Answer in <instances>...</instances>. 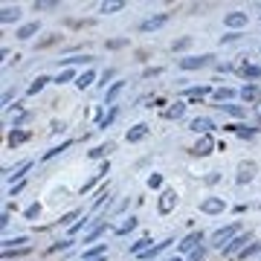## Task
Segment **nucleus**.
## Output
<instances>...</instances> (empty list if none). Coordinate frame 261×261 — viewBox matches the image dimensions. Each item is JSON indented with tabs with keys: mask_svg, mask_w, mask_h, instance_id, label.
Returning a JSON list of instances; mask_svg holds the SVG:
<instances>
[{
	"mask_svg": "<svg viewBox=\"0 0 261 261\" xmlns=\"http://www.w3.org/2000/svg\"><path fill=\"white\" fill-rule=\"evenodd\" d=\"M189 44H192V38H180V41H174V50L180 52V50H186Z\"/></svg>",
	"mask_w": 261,
	"mask_h": 261,
	"instance_id": "obj_49",
	"label": "nucleus"
},
{
	"mask_svg": "<svg viewBox=\"0 0 261 261\" xmlns=\"http://www.w3.org/2000/svg\"><path fill=\"white\" fill-rule=\"evenodd\" d=\"M70 244H73V241H55V244L50 247V253H61V250H67V247H70Z\"/></svg>",
	"mask_w": 261,
	"mask_h": 261,
	"instance_id": "obj_47",
	"label": "nucleus"
},
{
	"mask_svg": "<svg viewBox=\"0 0 261 261\" xmlns=\"http://www.w3.org/2000/svg\"><path fill=\"white\" fill-rule=\"evenodd\" d=\"M227 209V200L224 197H203V203H200V212L203 215H221Z\"/></svg>",
	"mask_w": 261,
	"mask_h": 261,
	"instance_id": "obj_7",
	"label": "nucleus"
},
{
	"mask_svg": "<svg viewBox=\"0 0 261 261\" xmlns=\"http://www.w3.org/2000/svg\"><path fill=\"white\" fill-rule=\"evenodd\" d=\"M148 136V125L145 122H139V125H133L128 130V142H139V139H145Z\"/></svg>",
	"mask_w": 261,
	"mask_h": 261,
	"instance_id": "obj_20",
	"label": "nucleus"
},
{
	"mask_svg": "<svg viewBox=\"0 0 261 261\" xmlns=\"http://www.w3.org/2000/svg\"><path fill=\"white\" fill-rule=\"evenodd\" d=\"M119 9H125V0H110V3H102V6H99L102 15H113V12H119Z\"/></svg>",
	"mask_w": 261,
	"mask_h": 261,
	"instance_id": "obj_31",
	"label": "nucleus"
},
{
	"mask_svg": "<svg viewBox=\"0 0 261 261\" xmlns=\"http://www.w3.org/2000/svg\"><path fill=\"white\" fill-rule=\"evenodd\" d=\"M206 259V250H203V247H197L195 253H189V256H186V261H203Z\"/></svg>",
	"mask_w": 261,
	"mask_h": 261,
	"instance_id": "obj_44",
	"label": "nucleus"
},
{
	"mask_svg": "<svg viewBox=\"0 0 261 261\" xmlns=\"http://www.w3.org/2000/svg\"><path fill=\"white\" fill-rule=\"evenodd\" d=\"M238 38H241V32H229V35H224V38H221V44H235Z\"/></svg>",
	"mask_w": 261,
	"mask_h": 261,
	"instance_id": "obj_52",
	"label": "nucleus"
},
{
	"mask_svg": "<svg viewBox=\"0 0 261 261\" xmlns=\"http://www.w3.org/2000/svg\"><path fill=\"white\" fill-rule=\"evenodd\" d=\"M113 76H116V70H104V73H102V81H99V84L104 87V84H107V81H110Z\"/></svg>",
	"mask_w": 261,
	"mask_h": 261,
	"instance_id": "obj_50",
	"label": "nucleus"
},
{
	"mask_svg": "<svg viewBox=\"0 0 261 261\" xmlns=\"http://www.w3.org/2000/svg\"><path fill=\"white\" fill-rule=\"evenodd\" d=\"M244 244H250V235H247V232L235 235V238H232V241L227 244V250H224V253H227V256H235V253H244V250H247Z\"/></svg>",
	"mask_w": 261,
	"mask_h": 261,
	"instance_id": "obj_8",
	"label": "nucleus"
},
{
	"mask_svg": "<svg viewBox=\"0 0 261 261\" xmlns=\"http://www.w3.org/2000/svg\"><path fill=\"white\" fill-rule=\"evenodd\" d=\"M136 224H139V218H136V215H128V218H125V221H122V224L116 227V235L122 238V235H128V232H133V229H136Z\"/></svg>",
	"mask_w": 261,
	"mask_h": 261,
	"instance_id": "obj_19",
	"label": "nucleus"
},
{
	"mask_svg": "<svg viewBox=\"0 0 261 261\" xmlns=\"http://www.w3.org/2000/svg\"><path fill=\"white\" fill-rule=\"evenodd\" d=\"M0 224H3V227H9V209H3V215H0Z\"/></svg>",
	"mask_w": 261,
	"mask_h": 261,
	"instance_id": "obj_54",
	"label": "nucleus"
},
{
	"mask_svg": "<svg viewBox=\"0 0 261 261\" xmlns=\"http://www.w3.org/2000/svg\"><path fill=\"white\" fill-rule=\"evenodd\" d=\"M186 107H189V104H186V102H183V99H180V102H177V104H171V107H168V110H165V119H180V116H183V113H186Z\"/></svg>",
	"mask_w": 261,
	"mask_h": 261,
	"instance_id": "obj_27",
	"label": "nucleus"
},
{
	"mask_svg": "<svg viewBox=\"0 0 261 261\" xmlns=\"http://www.w3.org/2000/svg\"><path fill=\"white\" fill-rule=\"evenodd\" d=\"M227 116H232V119H244L247 116V107H241V104H232V102H227V104H218Z\"/></svg>",
	"mask_w": 261,
	"mask_h": 261,
	"instance_id": "obj_14",
	"label": "nucleus"
},
{
	"mask_svg": "<svg viewBox=\"0 0 261 261\" xmlns=\"http://www.w3.org/2000/svg\"><path fill=\"white\" fill-rule=\"evenodd\" d=\"M215 183H221V174H218V171L206 174V186H215Z\"/></svg>",
	"mask_w": 261,
	"mask_h": 261,
	"instance_id": "obj_51",
	"label": "nucleus"
},
{
	"mask_svg": "<svg viewBox=\"0 0 261 261\" xmlns=\"http://www.w3.org/2000/svg\"><path fill=\"white\" fill-rule=\"evenodd\" d=\"M93 81H96V73H93V70H84V73L76 78V87H78V90H87Z\"/></svg>",
	"mask_w": 261,
	"mask_h": 261,
	"instance_id": "obj_23",
	"label": "nucleus"
},
{
	"mask_svg": "<svg viewBox=\"0 0 261 261\" xmlns=\"http://www.w3.org/2000/svg\"><path fill=\"white\" fill-rule=\"evenodd\" d=\"M26 139H29V130H12V133H9V145H18V142H26Z\"/></svg>",
	"mask_w": 261,
	"mask_h": 261,
	"instance_id": "obj_35",
	"label": "nucleus"
},
{
	"mask_svg": "<svg viewBox=\"0 0 261 261\" xmlns=\"http://www.w3.org/2000/svg\"><path fill=\"white\" fill-rule=\"evenodd\" d=\"M165 261H180V259H165Z\"/></svg>",
	"mask_w": 261,
	"mask_h": 261,
	"instance_id": "obj_56",
	"label": "nucleus"
},
{
	"mask_svg": "<svg viewBox=\"0 0 261 261\" xmlns=\"http://www.w3.org/2000/svg\"><path fill=\"white\" fill-rule=\"evenodd\" d=\"M160 73H163V67H148V70L142 73V78H157Z\"/></svg>",
	"mask_w": 261,
	"mask_h": 261,
	"instance_id": "obj_46",
	"label": "nucleus"
},
{
	"mask_svg": "<svg viewBox=\"0 0 261 261\" xmlns=\"http://www.w3.org/2000/svg\"><path fill=\"white\" fill-rule=\"evenodd\" d=\"M58 64H61V70H70L73 64H90V55H70V58H61Z\"/></svg>",
	"mask_w": 261,
	"mask_h": 261,
	"instance_id": "obj_28",
	"label": "nucleus"
},
{
	"mask_svg": "<svg viewBox=\"0 0 261 261\" xmlns=\"http://www.w3.org/2000/svg\"><path fill=\"white\" fill-rule=\"evenodd\" d=\"M212 52H206V55H186V58H180L177 64H180V70H203V67L212 64Z\"/></svg>",
	"mask_w": 261,
	"mask_h": 261,
	"instance_id": "obj_3",
	"label": "nucleus"
},
{
	"mask_svg": "<svg viewBox=\"0 0 261 261\" xmlns=\"http://www.w3.org/2000/svg\"><path fill=\"white\" fill-rule=\"evenodd\" d=\"M247 21H250L247 12H227V18H224V24L229 29H241V26H247Z\"/></svg>",
	"mask_w": 261,
	"mask_h": 261,
	"instance_id": "obj_9",
	"label": "nucleus"
},
{
	"mask_svg": "<svg viewBox=\"0 0 261 261\" xmlns=\"http://www.w3.org/2000/svg\"><path fill=\"white\" fill-rule=\"evenodd\" d=\"M58 6H61L58 0H38V3H35V9H38V12H41V9H58Z\"/></svg>",
	"mask_w": 261,
	"mask_h": 261,
	"instance_id": "obj_41",
	"label": "nucleus"
},
{
	"mask_svg": "<svg viewBox=\"0 0 261 261\" xmlns=\"http://www.w3.org/2000/svg\"><path fill=\"white\" fill-rule=\"evenodd\" d=\"M241 99H247V102H259L261 99V87L259 84H247V87H241Z\"/></svg>",
	"mask_w": 261,
	"mask_h": 261,
	"instance_id": "obj_25",
	"label": "nucleus"
},
{
	"mask_svg": "<svg viewBox=\"0 0 261 261\" xmlns=\"http://www.w3.org/2000/svg\"><path fill=\"white\" fill-rule=\"evenodd\" d=\"M209 93H212L209 87H186V90L180 93V99H183V102H189V99H206Z\"/></svg>",
	"mask_w": 261,
	"mask_h": 261,
	"instance_id": "obj_16",
	"label": "nucleus"
},
{
	"mask_svg": "<svg viewBox=\"0 0 261 261\" xmlns=\"http://www.w3.org/2000/svg\"><path fill=\"white\" fill-rule=\"evenodd\" d=\"M21 192H24V180H18V183H15V186L9 189V197H18Z\"/></svg>",
	"mask_w": 261,
	"mask_h": 261,
	"instance_id": "obj_48",
	"label": "nucleus"
},
{
	"mask_svg": "<svg viewBox=\"0 0 261 261\" xmlns=\"http://www.w3.org/2000/svg\"><path fill=\"white\" fill-rule=\"evenodd\" d=\"M67 148H70V139H64V142H61V145H55V148H50V151L41 157V163H47V160H52V157H61Z\"/></svg>",
	"mask_w": 261,
	"mask_h": 261,
	"instance_id": "obj_29",
	"label": "nucleus"
},
{
	"mask_svg": "<svg viewBox=\"0 0 261 261\" xmlns=\"http://www.w3.org/2000/svg\"><path fill=\"white\" fill-rule=\"evenodd\" d=\"M200 244H203V232H200V229H195V232H189V235L177 244V253H180V256H189V253H195Z\"/></svg>",
	"mask_w": 261,
	"mask_h": 261,
	"instance_id": "obj_2",
	"label": "nucleus"
},
{
	"mask_svg": "<svg viewBox=\"0 0 261 261\" xmlns=\"http://www.w3.org/2000/svg\"><path fill=\"white\" fill-rule=\"evenodd\" d=\"M0 21H3V24H15V21H21V6H3Z\"/></svg>",
	"mask_w": 261,
	"mask_h": 261,
	"instance_id": "obj_15",
	"label": "nucleus"
},
{
	"mask_svg": "<svg viewBox=\"0 0 261 261\" xmlns=\"http://www.w3.org/2000/svg\"><path fill=\"white\" fill-rule=\"evenodd\" d=\"M76 78H78V76H76L73 70H61V73H58L52 81H55V84H67V81H76Z\"/></svg>",
	"mask_w": 261,
	"mask_h": 261,
	"instance_id": "obj_37",
	"label": "nucleus"
},
{
	"mask_svg": "<svg viewBox=\"0 0 261 261\" xmlns=\"http://www.w3.org/2000/svg\"><path fill=\"white\" fill-rule=\"evenodd\" d=\"M253 177H256V163H241L238 165V177H235L238 186H247Z\"/></svg>",
	"mask_w": 261,
	"mask_h": 261,
	"instance_id": "obj_10",
	"label": "nucleus"
},
{
	"mask_svg": "<svg viewBox=\"0 0 261 261\" xmlns=\"http://www.w3.org/2000/svg\"><path fill=\"white\" fill-rule=\"evenodd\" d=\"M174 206H177V192H174V189H163L160 203H157V212H160V215H171Z\"/></svg>",
	"mask_w": 261,
	"mask_h": 261,
	"instance_id": "obj_6",
	"label": "nucleus"
},
{
	"mask_svg": "<svg viewBox=\"0 0 261 261\" xmlns=\"http://www.w3.org/2000/svg\"><path fill=\"white\" fill-rule=\"evenodd\" d=\"M50 81H52V78H50V76H38V78H35L32 84H29V87H26V96H35V93H41V90H44V87H47V84H50Z\"/></svg>",
	"mask_w": 261,
	"mask_h": 261,
	"instance_id": "obj_21",
	"label": "nucleus"
},
{
	"mask_svg": "<svg viewBox=\"0 0 261 261\" xmlns=\"http://www.w3.org/2000/svg\"><path fill=\"white\" fill-rule=\"evenodd\" d=\"M104 253H107V244H93L81 253V259H104Z\"/></svg>",
	"mask_w": 261,
	"mask_h": 261,
	"instance_id": "obj_22",
	"label": "nucleus"
},
{
	"mask_svg": "<svg viewBox=\"0 0 261 261\" xmlns=\"http://www.w3.org/2000/svg\"><path fill=\"white\" fill-rule=\"evenodd\" d=\"M38 215H41V200H35V203H29V206L24 209V218H26V221H35Z\"/></svg>",
	"mask_w": 261,
	"mask_h": 261,
	"instance_id": "obj_34",
	"label": "nucleus"
},
{
	"mask_svg": "<svg viewBox=\"0 0 261 261\" xmlns=\"http://www.w3.org/2000/svg\"><path fill=\"white\" fill-rule=\"evenodd\" d=\"M168 18H171L168 12L151 15V18H145V21H142V24H139L136 29H139V32H154V29H160V26H165V24H168Z\"/></svg>",
	"mask_w": 261,
	"mask_h": 261,
	"instance_id": "obj_5",
	"label": "nucleus"
},
{
	"mask_svg": "<svg viewBox=\"0 0 261 261\" xmlns=\"http://www.w3.org/2000/svg\"><path fill=\"white\" fill-rule=\"evenodd\" d=\"M212 128H215L212 116H197V119H192V130H195V133H206V136H209Z\"/></svg>",
	"mask_w": 261,
	"mask_h": 261,
	"instance_id": "obj_12",
	"label": "nucleus"
},
{
	"mask_svg": "<svg viewBox=\"0 0 261 261\" xmlns=\"http://www.w3.org/2000/svg\"><path fill=\"white\" fill-rule=\"evenodd\" d=\"M244 78H247V81H259L261 78V67L259 64H247L244 67Z\"/></svg>",
	"mask_w": 261,
	"mask_h": 261,
	"instance_id": "obj_33",
	"label": "nucleus"
},
{
	"mask_svg": "<svg viewBox=\"0 0 261 261\" xmlns=\"http://www.w3.org/2000/svg\"><path fill=\"white\" fill-rule=\"evenodd\" d=\"M81 261H104V259H81Z\"/></svg>",
	"mask_w": 261,
	"mask_h": 261,
	"instance_id": "obj_55",
	"label": "nucleus"
},
{
	"mask_svg": "<svg viewBox=\"0 0 261 261\" xmlns=\"http://www.w3.org/2000/svg\"><path fill=\"white\" fill-rule=\"evenodd\" d=\"M84 224H87V227H93L96 221H90V218H84V221H76V224L70 227V232H73V235H76V232H81V229H84Z\"/></svg>",
	"mask_w": 261,
	"mask_h": 261,
	"instance_id": "obj_43",
	"label": "nucleus"
},
{
	"mask_svg": "<svg viewBox=\"0 0 261 261\" xmlns=\"http://www.w3.org/2000/svg\"><path fill=\"white\" fill-rule=\"evenodd\" d=\"M29 168H32V160H24V163L15 165V168H3V174H6V180H18V177H24Z\"/></svg>",
	"mask_w": 261,
	"mask_h": 261,
	"instance_id": "obj_11",
	"label": "nucleus"
},
{
	"mask_svg": "<svg viewBox=\"0 0 261 261\" xmlns=\"http://www.w3.org/2000/svg\"><path fill=\"white\" fill-rule=\"evenodd\" d=\"M38 29H41V24H38V21H29V24L18 26V38H21V41H29V38H32Z\"/></svg>",
	"mask_w": 261,
	"mask_h": 261,
	"instance_id": "obj_18",
	"label": "nucleus"
},
{
	"mask_svg": "<svg viewBox=\"0 0 261 261\" xmlns=\"http://www.w3.org/2000/svg\"><path fill=\"white\" fill-rule=\"evenodd\" d=\"M122 90H125V81H113V84L107 87V93H104V99H107V104H113V99L119 96Z\"/></svg>",
	"mask_w": 261,
	"mask_h": 261,
	"instance_id": "obj_32",
	"label": "nucleus"
},
{
	"mask_svg": "<svg viewBox=\"0 0 261 261\" xmlns=\"http://www.w3.org/2000/svg\"><path fill=\"white\" fill-rule=\"evenodd\" d=\"M212 96L218 99V102H221V104H227V102H232V99L238 96V93H235V90H232V87H218V90H215V93H212Z\"/></svg>",
	"mask_w": 261,
	"mask_h": 261,
	"instance_id": "obj_30",
	"label": "nucleus"
},
{
	"mask_svg": "<svg viewBox=\"0 0 261 261\" xmlns=\"http://www.w3.org/2000/svg\"><path fill=\"white\" fill-rule=\"evenodd\" d=\"M151 247H154V241H151V238H139V241H133V244L128 247V253H133V256H142V253H148Z\"/></svg>",
	"mask_w": 261,
	"mask_h": 261,
	"instance_id": "obj_17",
	"label": "nucleus"
},
{
	"mask_svg": "<svg viewBox=\"0 0 261 261\" xmlns=\"http://www.w3.org/2000/svg\"><path fill=\"white\" fill-rule=\"evenodd\" d=\"M212 148H215L212 136H203V139L197 142L195 148H192V154H195V157H206V154H212Z\"/></svg>",
	"mask_w": 261,
	"mask_h": 261,
	"instance_id": "obj_13",
	"label": "nucleus"
},
{
	"mask_svg": "<svg viewBox=\"0 0 261 261\" xmlns=\"http://www.w3.org/2000/svg\"><path fill=\"white\" fill-rule=\"evenodd\" d=\"M21 247H29V238L26 235H18V238H6L3 241V250H21Z\"/></svg>",
	"mask_w": 261,
	"mask_h": 261,
	"instance_id": "obj_24",
	"label": "nucleus"
},
{
	"mask_svg": "<svg viewBox=\"0 0 261 261\" xmlns=\"http://www.w3.org/2000/svg\"><path fill=\"white\" fill-rule=\"evenodd\" d=\"M107 221H110V218H99L96 224H93V227H90L87 232H84V244H87V247H93V244H96L99 238H102V235L107 232V227H110Z\"/></svg>",
	"mask_w": 261,
	"mask_h": 261,
	"instance_id": "obj_4",
	"label": "nucleus"
},
{
	"mask_svg": "<svg viewBox=\"0 0 261 261\" xmlns=\"http://www.w3.org/2000/svg\"><path fill=\"white\" fill-rule=\"evenodd\" d=\"M107 195H110V189H107V186H104V189H99L96 200H93V209H99V206H104V203H107Z\"/></svg>",
	"mask_w": 261,
	"mask_h": 261,
	"instance_id": "obj_39",
	"label": "nucleus"
},
{
	"mask_svg": "<svg viewBox=\"0 0 261 261\" xmlns=\"http://www.w3.org/2000/svg\"><path fill=\"white\" fill-rule=\"evenodd\" d=\"M116 116H119V107H110V113H107V116L102 119V125H99V130H107L110 125H113V119H116Z\"/></svg>",
	"mask_w": 261,
	"mask_h": 261,
	"instance_id": "obj_38",
	"label": "nucleus"
},
{
	"mask_svg": "<svg viewBox=\"0 0 261 261\" xmlns=\"http://www.w3.org/2000/svg\"><path fill=\"white\" fill-rule=\"evenodd\" d=\"M238 229H241L238 224L221 227L218 232H215V235H212V238H209V241H212V247H218V250H227V244L232 241V238H235V235H238Z\"/></svg>",
	"mask_w": 261,
	"mask_h": 261,
	"instance_id": "obj_1",
	"label": "nucleus"
},
{
	"mask_svg": "<svg viewBox=\"0 0 261 261\" xmlns=\"http://www.w3.org/2000/svg\"><path fill=\"white\" fill-rule=\"evenodd\" d=\"M29 119H32V113H29V110H24V113H18V116H15V128H24V125H26Z\"/></svg>",
	"mask_w": 261,
	"mask_h": 261,
	"instance_id": "obj_42",
	"label": "nucleus"
},
{
	"mask_svg": "<svg viewBox=\"0 0 261 261\" xmlns=\"http://www.w3.org/2000/svg\"><path fill=\"white\" fill-rule=\"evenodd\" d=\"M76 218H81V209H70L64 218H61V224H70V227H73V224H76Z\"/></svg>",
	"mask_w": 261,
	"mask_h": 261,
	"instance_id": "obj_40",
	"label": "nucleus"
},
{
	"mask_svg": "<svg viewBox=\"0 0 261 261\" xmlns=\"http://www.w3.org/2000/svg\"><path fill=\"white\" fill-rule=\"evenodd\" d=\"M163 186V174H151L148 177V189H160Z\"/></svg>",
	"mask_w": 261,
	"mask_h": 261,
	"instance_id": "obj_45",
	"label": "nucleus"
},
{
	"mask_svg": "<svg viewBox=\"0 0 261 261\" xmlns=\"http://www.w3.org/2000/svg\"><path fill=\"white\" fill-rule=\"evenodd\" d=\"M125 44H128L125 38H119V41H107V47H110V50H119V47H125Z\"/></svg>",
	"mask_w": 261,
	"mask_h": 261,
	"instance_id": "obj_53",
	"label": "nucleus"
},
{
	"mask_svg": "<svg viewBox=\"0 0 261 261\" xmlns=\"http://www.w3.org/2000/svg\"><path fill=\"white\" fill-rule=\"evenodd\" d=\"M227 128L232 130V133H238L241 139H253V136H256V130H259V128H250V125H227Z\"/></svg>",
	"mask_w": 261,
	"mask_h": 261,
	"instance_id": "obj_26",
	"label": "nucleus"
},
{
	"mask_svg": "<svg viewBox=\"0 0 261 261\" xmlns=\"http://www.w3.org/2000/svg\"><path fill=\"white\" fill-rule=\"evenodd\" d=\"M110 151H113V142H110V145H99V148H93L87 157H90V160H102V157H104V154H110Z\"/></svg>",
	"mask_w": 261,
	"mask_h": 261,
	"instance_id": "obj_36",
	"label": "nucleus"
}]
</instances>
